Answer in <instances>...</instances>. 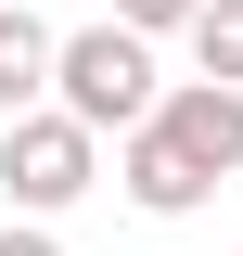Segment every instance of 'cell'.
I'll return each mask as SVG.
<instances>
[{
	"label": "cell",
	"mask_w": 243,
	"mask_h": 256,
	"mask_svg": "<svg viewBox=\"0 0 243 256\" xmlns=\"http://www.w3.org/2000/svg\"><path fill=\"white\" fill-rule=\"evenodd\" d=\"M90 180H102V128H77L64 102L52 116H0V192H13L26 218H64Z\"/></svg>",
	"instance_id": "2"
},
{
	"label": "cell",
	"mask_w": 243,
	"mask_h": 256,
	"mask_svg": "<svg viewBox=\"0 0 243 256\" xmlns=\"http://www.w3.org/2000/svg\"><path fill=\"white\" fill-rule=\"evenodd\" d=\"M52 52H64V38L38 26V13H0V116H38V90H52Z\"/></svg>",
	"instance_id": "5"
},
{
	"label": "cell",
	"mask_w": 243,
	"mask_h": 256,
	"mask_svg": "<svg viewBox=\"0 0 243 256\" xmlns=\"http://www.w3.org/2000/svg\"><path fill=\"white\" fill-rule=\"evenodd\" d=\"M192 77L243 90V0H205V13H192Z\"/></svg>",
	"instance_id": "6"
},
{
	"label": "cell",
	"mask_w": 243,
	"mask_h": 256,
	"mask_svg": "<svg viewBox=\"0 0 243 256\" xmlns=\"http://www.w3.org/2000/svg\"><path fill=\"white\" fill-rule=\"evenodd\" d=\"M0 256H64V244H52L38 218H0Z\"/></svg>",
	"instance_id": "8"
},
{
	"label": "cell",
	"mask_w": 243,
	"mask_h": 256,
	"mask_svg": "<svg viewBox=\"0 0 243 256\" xmlns=\"http://www.w3.org/2000/svg\"><path fill=\"white\" fill-rule=\"evenodd\" d=\"M154 128H166L205 180H230V166H243V90H218V77H180V90L154 102Z\"/></svg>",
	"instance_id": "3"
},
{
	"label": "cell",
	"mask_w": 243,
	"mask_h": 256,
	"mask_svg": "<svg viewBox=\"0 0 243 256\" xmlns=\"http://www.w3.org/2000/svg\"><path fill=\"white\" fill-rule=\"evenodd\" d=\"M52 102H64L77 128H116V141H128V128H154V102H166V90H154V38L116 26V13L77 26V38L52 52Z\"/></svg>",
	"instance_id": "1"
},
{
	"label": "cell",
	"mask_w": 243,
	"mask_h": 256,
	"mask_svg": "<svg viewBox=\"0 0 243 256\" xmlns=\"http://www.w3.org/2000/svg\"><path fill=\"white\" fill-rule=\"evenodd\" d=\"M192 13H205V0H116V26H141V38H166V26L192 38Z\"/></svg>",
	"instance_id": "7"
},
{
	"label": "cell",
	"mask_w": 243,
	"mask_h": 256,
	"mask_svg": "<svg viewBox=\"0 0 243 256\" xmlns=\"http://www.w3.org/2000/svg\"><path fill=\"white\" fill-rule=\"evenodd\" d=\"M116 180H128L141 218H192V205H205V166H192L166 128H128V141H116Z\"/></svg>",
	"instance_id": "4"
}]
</instances>
